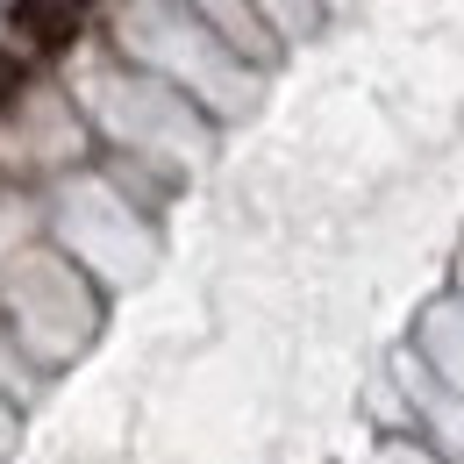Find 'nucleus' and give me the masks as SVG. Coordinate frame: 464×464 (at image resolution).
<instances>
[{"label":"nucleus","mask_w":464,"mask_h":464,"mask_svg":"<svg viewBox=\"0 0 464 464\" xmlns=\"http://www.w3.org/2000/svg\"><path fill=\"white\" fill-rule=\"evenodd\" d=\"M7 29H14V36H29L36 51H72V44H79V29H86V14H79V7H64V0H14V7H7Z\"/></svg>","instance_id":"obj_1"},{"label":"nucleus","mask_w":464,"mask_h":464,"mask_svg":"<svg viewBox=\"0 0 464 464\" xmlns=\"http://www.w3.org/2000/svg\"><path fill=\"white\" fill-rule=\"evenodd\" d=\"M14 93H22V58H14L7 44H0V108H7Z\"/></svg>","instance_id":"obj_2"}]
</instances>
